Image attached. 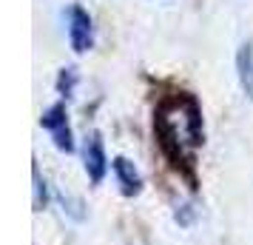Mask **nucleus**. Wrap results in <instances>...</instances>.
Listing matches in <instances>:
<instances>
[{
  "mask_svg": "<svg viewBox=\"0 0 253 245\" xmlns=\"http://www.w3.org/2000/svg\"><path fill=\"white\" fill-rule=\"evenodd\" d=\"M83 157H85V168H88L91 180L97 183V180L103 177V171H105V151H103V143H100V137H97V134L85 137Z\"/></svg>",
  "mask_w": 253,
  "mask_h": 245,
  "instance_id": "obj_3",
  "label": "nucleus"
},
{
  "mask_svg": "<svg viewBox=\"0 0 253 245\" xmlns=\"http://www.w3.org/2000/svg\"><path fill=\"white\" fill-rule=\"evenodd\" d=\"M43 126L51 131V137H54V143H57V148H63V151H71V148H74L69 123H66V108H63L60 103L51 105L46 114H43Z\"/></svg>",
  "mask_w": 253,
  "mask_h": 245,
  "instance_id": "obj_2",
  "label": "nucleus"
},
{
  "mask_svg": "<svg viewBox=\"0 0 253 245\" xmlns=\"http://www.w3.org/2000/svg\"><path fill=\"white\" fill-rule=\"evenodd\" d=\"M66 32H69V43L74 51H88L94 43L91 14L83 6H69L66 9Z\"/></svg>",
  "mask_w": 253,
  "mask_h": 245,
  "instance_id": "obj_1",
  "label": "nucleus"
},
{
  "mask_svg": "<svg viewBox=\"0 0 253 245\" xmlns=\"http://www.w3.org/2000/svg\"><path fill=\"white\" fill-rule=\"evenodd\" d=\"M239 69H242V83H245V89L253 94V51H251V46H245L239 51Z\"/></svg>",
  "mask_w": 253,
  "mask_h": 245,
  "instance_id": "obj_5",
  "label": "nucleus"
},
{
  "mask_svg": "<svg viewBox=\"0 0 253 245\" xmlns=\"http://www.w3.org/2000/svg\"><path fill=\"white\" fill-rule=\"evenodd\" d=\"M114 171H117V177H120V183L126 186V191H137V188H139V177H137L134 165L128 163V160L117 157V160H114Z\"/></svg>",
  "mask_w": 253,
  "mask_h": 245,
  "instance_id": "obj_4",
  "label": "nucleus"
}]
</instances>
